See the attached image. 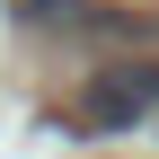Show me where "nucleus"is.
Instances as JSON below:
<instances>
[{
	"label": "nucleus",
	"instance_id": "obj_1",
	"mask_svg": "<svg viewBox=\"0 0 159 159\" xmlns=\"http://www.w3.org/2000/svg\"><path fill=\"white\" fill-rule=\"evenodd\" d=\"M80 115H89L97 133H124V124H142V115H159V62H106L80 89Z\"/></svg>",
	"mask_w": 159,
	"mask_h": 159
}]
</instances>
